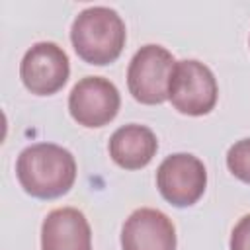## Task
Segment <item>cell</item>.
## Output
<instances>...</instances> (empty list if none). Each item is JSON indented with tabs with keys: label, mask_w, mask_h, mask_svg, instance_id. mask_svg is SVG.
<instances>
[{
	"label": "cell",
	"mask_w": 250,
	"mask_h": 250,
	"mask_svg": "<svg viewBox=\"0 0 250 250\" xmlns=\"http://www.w3.org/2000/svg\"><path fill=\"white\" fill-rule=\"evenodd\" d=\"M16 176L25 193L37 199L64 195L76 180V160L70 150L55 143L25 146L16 160Z\"/></svg>",
	"instance_id": "1"
},
{
	"label": "cell",
	"mask_w": 250,
	"mask_h": 250,
	"mask_svg": "<svg viewBox=\"0 0 250 250\" xmlns=\"http://www.w3.org/2000/svg\"><path fill=\"white\" fill-rule=\"evenodd\" d=\"M70 41L76 55L96 66L113 62L127 41V29L121 16L107 6H90L82 10L70 27Z\"/></svg>",
	"instance_id": "2"
},
{
	"label": "cell",
	"mask_w": 250,
	"mask_h": 250,
	"mask_svg": "<svg viewBox=\"0 0 250 250\" xmlns=\"http://www.w3.org/2000/svg\"><path fill=\"white\" fill-rule=\"evenodd\" d=\"M219 98L217 78L211 68L195 59L178 61L168 82V100L184 115H207Z\"/></svg>",
	"instance_id": "3"
},
{
	"label": "cell",
	"mask_w": 250,
	"mask_h": 250,
	"mask_svg": "<svg viewBox=\"0 0 250 250\" xmlns=\"http://www.w3.org/2000/svg\"><path fill=\"white\" fill-rule=\"evenodd\" d=\"M176 61L162 45H143L127 66L129 94L145 105H158L168 100V82Z\"/></svg>",
	"instance_id": "4"
},
{
	"label": "cell",
	"mask_w": 250,
	"mask_h": 250,
	"mask_svg": "<svg viewBox=\"0 0 250 250\" xmlns=\"http://www.w3.org/2000/svg\"><path fill=\"white\" fill-rule=\"evenodd\" d=\"M156 188L170 205L189 207L197 203L205 193V164L189 152L170 154L156 168Z\"/></svg>",
	"instance_id": "5"
},
{
	"label": "cell",
	"mask_w": 250,
	"mask_h": 250,
	"mask_svg": "<svg viewBox=\"0 0 250 250\" xmlns=\"http://www.w3.org/2000/svg\"><path fill=\"white\" fill-rule=\"evenodd\" d=\"M121 105L117 86L104 76L80 78L68 94V111L72 119L88 129L104 127L115 119Z\"/></svg>",
	"instance_id": "6"
},
{
	"label": "cell",
	"mask_w": 250,
	"mask_h": 250,
	"mask_svg": "<svg viewBox=\"0 0 250 250\" xmlns=\"http://www.w3.org/2000/svg\"><path fill=\"white\" fill-rule=\"evenodd\" d=\"M68 74V55L53 41H39L31 45L20 62V78L35 96L57 94L66 84Z\"/></svg>",
	"instance_id": "7"
},
{
	"label": "cell",
	"mask_w": 250,
	"mask_h": 250,
	"mask_svg": "<svg viewBox=\"0 0 250 250\" xmlns=\"http://www.w3.org/2000/svg\"><path fill=\"white\" fill-rule=\"evenodd\" d=\"M121 250H176L172 219L154 207L135 209L123 223Z\"/></svg>",
	"instance_id": "8"
},
{
	"label": "cell",
	"mask_w": 250,
	"mask_h": 250,
	"mask_svg": "<svg viewBox=\"0 0 250 250\" xmlns=\"http://www.w3.org/2000/svg\"><path fill=\"white\" fill-rule=\"evenodd\" d=\"M41 250H92V229L76 207L47 213L41 225Z\"/></svg>",
	"instance_id": "9"
},
{
	"label": "cell",
	"mask_w": 250,
	"mask_h": 250,
	"mask_svg": "<svg viewBox=\"0 0 250 250\" xmlns=\"http://www.w3.org/2000/svg\"><path fill=\"white\" fill-rule=\"evenodd\" d=\"M111 160L125 170L145 168L158 150V141L152 129L139 123L121 125L113 131L107 143Z\"/></svg>",
	"instance_id": "10"
},
{
	"label": "cell",
	"mask_w": 250,
	"mask_h": 250,
	"mask_svg": "<svg viewBox=\"0 0 250 250\" xmlns=\"http://www.w3.org/2000/svg\"><path fill=\"white\" fill-rule=\"evenodd\" d=\"M227 168L236 180L250 184V137L230 145L227 150Z\"/></svg>",
	"instance_id": "11"
},
{
	"label": "cell",
	"mask_w": 250,
	"mask_h": 250,
	"mask_svg": "<svg viewBox=\"0 0 250 250\" xmlns=\"http://www.w3.org/2000/svg\"><path fill=\"white\" fill-rule=\"evenodd\" d=\"M230 250H250V213L240 217L230 232Z\"/></svg>",
	"instance_id": "12"
}]
</instances>
